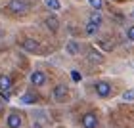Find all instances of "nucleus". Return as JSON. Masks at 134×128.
I'll return each mask as SVG.
<instances>
[{
    "label": "nucleus",
    "instance_id": "nucleus-1",
    "mask_svg": "<svg viewBox=\"0 0 134 128\" xmlns=\"http://www.w3.org/2000/svg\"><path fill=\"white\" fill-rule=\"evenodd\" d=\"M27 10H29V6L23 0H12L8 4V11H12V14H25Z\"/></svg>",
    "mask_w": 134,
    "mask_h": 128
},
{
    "label": "nucleus",
    "instance_id": "nucleus-2",
    "mask_svg": "<svg viewBox=\"0 0 134 128\" xmlns=\"http://www.w3.org/2000/svg\"><path fill=\"white\" fill-rule=\"evenodd\" d=\"M96 94H98L100 97H107L109 94H111V84L105 82V80H100V82H96Z\"/></svg>",
    "mask_w": 134,
    "mask_h": 128
},
{
    "label": "nucleus",
    "instance_id": "nucleus-3",
    "mask_svg": "<svg viewBox=\"0 0 134 128\" xmlns=\"http://www.w3.org/2000/svg\"><path fill=\"white\" fill-rule=\"evenodd\" d=\"M21 48L25 52H29V54H36V52H38V48H40V44L35 38H25V40L21 42Z\"/></svg>",
    "mask_w": 134,
    "mask_h": 128
},
{
    "label": "nucleus",
    "instance_id": "nucleus-4",
    "mask_svg": "<svg viewBox=\"0 0 134 128\" xmlns=\"http://www.w3.org/2000/svg\"><path fill=\"white\" fill-rule=\"evenodd\" d=\"M54 100L56 101H65V97H67V86L65 84H58L56 88H54Z\"/></svg>",
    "mask_w": 134,
    "mask_h": 128
},
{
    "label": "nucleus",
    "instance_id": "nucleus-5",
    "mask_svg": "<svg viewBox=\"0 0 134 128\" xmlns=\"http://www.w3.org/2000/svg\"><path fill=\"white\" fill-rule=\"evenodd\" d=\"M82 126L84 128H96L98 126V117H96L94 113H86L82 117Z\"/></svg>",
    "mask_w": 134,
    "mask_h": 128
},
{
    "label": "nucleus",
    "instance_id": "nucleus-6",
    "mask_svg": "<svg viewBox=\"0 0 134 128\" xmlns=\"http://www.w3.org/2000/svg\"><path fill=\"white\" fill-rule=\"evenodd\" d=\"M31 82L35 86H44L46 84V75L42 71H35V73H31Z\"/></svg>",
    "mask_w": 134,
    "mask_h": 128
},
{
    "label": "nucleus",
    "instance_id": "nucleus-7",
    "mask_svg": "<svg viewBox=\"0 0 134 128\" xmlns=\"http://www.w3.org/2000/svg\"><path fill=\"white\" fill-rule=\"evenodd\" d=\"M21 123L23 120H21V117L17 113H10L8 119H6V124H8L10 128H21Z\"/></svg>",
    "mask_w": 134,
    "mask_h": 128
},
{
    "label": "nucleus",
    "instance_id": "nucleus-8",
    "mask_svg": "<svg viewBox=\"0 0 134 128\" xmlns=\"http://www.w3.org/2000/svg\"><path fill=\"white\" fill-rule=\"evenodd\" d=\"M46 27L50 29L52 33H58V29H59V21H58V17H56V15L46 17Z\"/></svg>",
    "mask_w": 134,
    "mask_h": 128
},
{
    "label": "nucleus",
    "instance_id": "nucleus-9",
    "mask_svg": "<svg viewBox=\"0 0 134 128\" xmlns=\"http://www.w3.org/2000/svg\"><path fill=\"white\" fill-rule=\"evenodd\" d=\"M65 50H67V54H71V56H77V54L81 52V46H79V42L69 40V42L65 44Z\"/></svg>",
    "mask_w": 134,
    "mask_h": 128
},
{
    "label": "nucleus",
    "instance_id": "nucleus-10",
    "mask_svg": "<svg viewBox=\"0 0 134 128\" xmlns=\"http://www.w3.org/2000/svg\"><path fill=\"white\" fill-rule=\"evenodd\" d=\"M12 90V78L8 75H2L0 77V92H8Z\"/></svg>",
    "mask_w": 134,
    "mask_h": 128
},
{
    "label": "nucleus",
    "instance_id": "nucleus-11",
    "mask_svg": "<svg viewBox=\"0 0 134 128\" xmlns=\"http://www.w3.org/2000/svg\"><path fill=\"white\" fill-rule=\"evenodd\" d=\"M88 59H90L92 63H102V61H103V56H102V54H100L98 50L90 48V50H88Z\"/></svg>",
    "mask_w": 134,
    "mask_h": 128
},
{
    "label": "nucleus",
    "instance_id": "nucleus-12",
    "mask_svg": "<svg viewBox=\"0 0 134 128\" xmlns=\"http://www.w3.org/2000/svg\"><path fill=\"white\" fill-rule=\"evenodd\" d=\"M88 23H92V25H96V27H100V25H102V14H100V10H94L92 14H90Z\"/></svg>",
    "mask_w": 134,
    "mask_h": 128
},
{
    "label": "nucleus",
    "instance_id": "nucleus-13",
    "mask_svg": "<svg viewBox=\"0 0 134 128\" xmlns=\"http://www.w3.org/2000/svg\"><path fill=\"white\" fill-rule=\"evenodd\" d=\"M44 2L50 10H62V2L59 0H44Z\"/></svg>",
    "mask_w": 134,
    "mask_h": 128
},
{
    "label": "nucleus",
    "instance_id": "nucleus-14",
    "mask_svg": "<svg viewBox=\"0 0 134 128\" xmlns=\"http://www.w3.org/2000/svg\"><path fill=\"white\" fill-rule=\"evenodd\" d=\"M21 103H25V105H31V103H35L36 101V97L33 96V94H25V96H21V100H19Z\"/></svg>",
    "mask_w": 134,
    "mask_h": 128
},
{
    "label": "nucleus",
    "instance_id": "nucleus-15",
    "mask_svg": "<svg viewBox=\"0 0 134 128\" xmlns=\"http://www.w3.org/2000/svg\"><path fill=\"white\" fill-rule=\"evenodd\" d=\"M98 29H100V27L92 25V23H86V29H84V31H86V34H88V36H92V34L98 33Z\"/></svg>",
    "mask_w": 134,
    "mask_h": 128
},
{
    "label": "nucleus",
    "instance_id": "nucleus-16",
    "mask_svg": "<svg viewBox=\"0 0 134 128\" xmlns=\"http://www.w3.org/2000/svg\"><path fill=\"white\" fill-rule=\"evenodd\" d=\"M123 100H125V101H134V88L126 90V92L123 94Z\"/></svg>",
    "mask_w": 134,
    "mask_h": 128
},
{
    "label": "nucleus",
    "instance_id": "nucleus-17",
    "mask_svg": "<svg viewBox=\"0 0 134 128\" xmlns=\"http://www.w3.org/2000/svg\"><path fill=\"white\" fill-rule=\"evenodd\" d=\"M88 2L94 10H102V6H103V0H88Z\"/></svg>",
    "mask_w": 134,
    "mask_h": 128
},
{
    "label": "nucleus",
    "instance_id": "nucleus-18",
    "mask_svg": "<svg viewBox=\"0 0 134 128\" xmlns=\"http://www.w3.org/2000/svg\"><path fill=\"white\" fill-rule=\"evenodd\" d=\"M98 44H100V46L103 48V50H113V46L109 44L107 40H103V38H100V40H98Z\"/></svg>",
    "mask_w": 134,
    "mask_h": 128
},
{
    "label": "nucleus",
    "instance_id": "nucleus-19",
    "mask_svg": "<svg viewBox=\"0 0 134 128\" xmlns=\"http://www.w3.org/2000/svg\"><path fill=\"white\" fill-rule=\"evenodd\" d=\"M126 38H129L130 42H134V25L126 29Z\"/></svg>",
    "mask_w": 134,
    "mask_h": 128
},
{
    "label": "nucleus",
    "instance_id": "nucleus-20",
    "mask_svg": "<svg viewBox=\"0 0 134 128\" xmlns=\"http://www.w3.org/2000/svg\"><path fill=\"white\" fill-rule=\"evenodd\" d=\"M71 78H73V80H75V82H79V80H81V73H79V71H71Z\"/></svg>",
    "mask_w": 134,
    "mask_h": 128
},
{
    "label": "nucleus",
    "instance_id": "nucleus-21",
    "mask_svg": "<svg viewBox=\"0 0 134 128\" xmlns=\"http://www.w3.org/2000/svg\"><path fill=\"white\" fill-rule=\"evenodd\" d=\"M33 128H42V126H40L38 123H35V124H33Z\"/></svg>",
    "mask_w": 134,
    "mask_h": 128
},
{
    "label": "nucleus",
    "instance_id": "nucleus-22",
    "mask_svg": "<svg viewBox=\"0 0 134 128\" xmlns=\"http://www.w3.org/2000/svg\"><path fill=\"white\" fill-rule=\"evenodd\" d=\"M130 17H132V19H134V11H132V14H130Z\"/></svg>",
    "mask_w": 134,
    "mask_h": 128
}]
</instances>
